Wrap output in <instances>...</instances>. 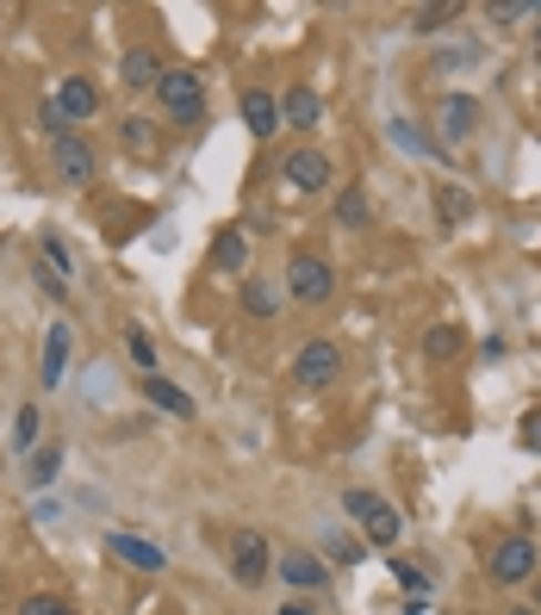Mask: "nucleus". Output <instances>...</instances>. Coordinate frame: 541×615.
Instances as JSON below:
<instances>
[{
	"label": "nucleus",
	"instance_id": "nucleus-28",
	"mask_svg": "<svg viewBox=\"0 0 541 615\" xmlns=\"http://www.w3.org/2000/svg\"><path fill=\"white\" fill-rule=\"evenodd\" d=\"M535 13H541V0H492V7H486L492 25H523V19H535Z\"/></svg>",
	"mask_w": 541,
	"mask_h": 615
},
{
	"label": "nucleus",
	"instance_id": "nucleus-15",
	"mask_svg": "<svg viewBox=\"0 0 541 615\" xmlns=\"http://www.w3.org/2000/svg\"><path fill=\"white\" fill-rule=\"evenodd\" d=\"M324 119V100H318V88H287L280 94V125H299V131H312Z\"/></svg>",
	"mask_w": 541,
	"mask_h": 615
},
{
	"label": "nucleus",
	"instance_id": "nucleus-14",
	"mask_svg": "<svg viewBox=\"0 0 541 615\" xmlns=\"http://www.w3.org/2000/svg\"><path fill=\"white\" fill-rule=\"evenodd\" d=\"M119 81H125V88H156V81H162V57L150 44H131L125 57H119Z\"/></svg>",
	"mask_w": 541,
	"mask_h": 615
},
{
	"label": "nucleus",
	"instance_id": "nucleus-17",
	"mask_svg": "<svg viewBox=\"0 0 541 615\" xmlns=\"http://www.w3.org/2000/svg\"><path fill=\"white\" fill-rule=\"evenodd\" d=\"M467 348V324H430V330H423V361H455V355H461Z\"/></svg>",
	"mask_w": 541,
	"mask_h": 615
},
{
	"label": "nucleus",
	"instance_id": "nucleus-16",
	"mask_svg": "<svg viewBox=\"0 0 541 615\" xmlns=\"http://www.w3.org/2000/svg\"><path fill=\"white\" fill-rule=\"evenodd\" d=\"M212 268L218 274H249V237H243L237 224L212 237Z\"/></svg>",
	"mask_w": 541,
	"mask_h": 615
},
{
	"label": "nucleus",
	"instance_id": "nucleus-13",
	"mask_svg": "<svg viewBox=\"0 0 541 615\" xmlns=\"http://www.w3.org/2000/svg\"><path fill=\"white\" fill-rule=\"evenodd\" d=\"M243 125H249V137L268 143L274 131H280V100H274L268 88H249V94H243Z\"/></svg>",
	"mask_w": 541,
	"mask_h": 615
},
{
	"label": "nucleus",
	"instance_id": "nucleus-36",
	"mask_svg": "<svg viewBox=\"0 0 541 615\" xmlns=\"http://www.w3.org/2000/svg\"><path fill=\"white\" fill-rule=\"evenodd\" d=\"M517 442H523L529 454H541V404L523 410V423H517Z\"/></svg>",
	"mask_w": 541,
	"mask_h": 615
},
{
	"label": "nucleus",
	"instance_id": "nucleus-24",
	"mask_svg": "<svg viewBox=\"0 0 541 615\" xmlns=\"http://www.w3.org/2000/svg\"><path fill=\"white\" fill-rule=\"evenodd\" d=\"M119 143H125V156H156V125L150 119H119Z\"/></svg>",
	"mask_w": 541,
	"mask_h": 615
},
{
	"label": "nucleus",
	"instance_id": "nucleus-4",
	"mask_svg": "<svg viewBox=\"0 0 541 615\" xmlns=\"http://www.w3.org/2000/svg\"><path fill=\"white\" fill-rule=\"evenodd\" d=\"M231 578H237L243 591L274 578V553H268V541H262V529H237V535H231Z\"/></svg>",
	"mask_w": 541,
	"mask_h": 615
},
{
	"label": "nucleus",
	"instance_id": "nucleus-27",
	"mask_svg": "<svg viewBox=\"0 0 541 615\" xmlns=\"http://www.w3.org/2000/svg\"><path fill=\"white\" fill-rule=\"evenodd\" d=\"M386 572L398 578V591H411V597H430V572H423V566H411V560H398V553H392V560H386Z\"/></svg>",
	"mask_w": 541,
	"mask_h": 615
},
{
	"label": "nucleus",
	"instance_id": "nucleus-40",
	"mask_svg": "<svg viewBox=\"0 0 541 615\" xmlns=\"http://www.w3.org/2000/svg\"><path fill=\"white\" fill-rule=\"evenodd\" d=\"M535 19H541V13H535ZM535 38H541V25H535Z\"/></svg>",
	"mask_w": 541,
	"mask_h": 615
},
{
	"label": "nucleus",
	"instance_id": "nucleus-31",
	"mask_svg": "<svg viewBox=\"0 0 541 615\" xmlns=\"http://www.w3.org/2000/svg\"><path fill=\"white\" fill-rule=\"evenodd\" d=\"M38 262H44V268L57 274V280H63V274H75V255H69V243H63V237H44V243H38Z\"/></svg>",
	"mask_w": 541,
	"mask_h": 615
},
{
	"label": "nucleus",
	"instance_id": "nucleus-33",
	"mask_svg": "<svg viewBox=\"0 0 541 615\" xmlns=\"http://www.w3.org/2000/svg\"><path fill=\"white\" fill-rule=\"evenodd\" d=\"M38 131H44L50 143L69 137V119H63V106H57V100H44V106H38Z\"/></svg>",
	"mask_w": 541,
	"mask_h": 615
},
{
	"label": "nucleus",
	"instance_id": "nucleus-25",
	"mask_svg": "<svg viewBox=\"0 0 541 615\" xmlns=\"http://www.w3.org/2000/svg\"><path fill=\"white\" fill-rule=\"evenodd\" d=\"M119 330H125V355H131V361H137V373H156V342H150V330H144V324H119Z\"/></svg>",
	"mask_w": 541,
	"mask_h": 615
},
{
	"label": "nucleus",
	"instance_id": "nucleus-18",
	"mask_svg": "<svg viewBox=\"0 0 541 615\" xmlns=\"http://www.w3.org/2000/svg\"><path fill=\"white\" fill-rule=\"evenodd\" d=\"M137 392L150 398L156 410H169V417H193V398L181 392L175 379H162V373H150V379H137Z\"/></svg>",
	"mask_w": 541,
	"mask_h": 615
},
{
	"label": "nucleus",
	"instance_id": "nucleus-12",
	"mask_svg": "<svg viewBox=\"0 0 541 615\" xmlns=\"http://www.w3.org/2000/svg\"><path fill=\"white\" fill-rule=\"evenodd\" d=\"M57 106H63L69 125H81V119H94L100 112V88L88 75H63V88H57Z\"/></svg>",
	"mask_w": 541,
	"mask_h": 615
},
{
	"label": "nucleus",
	"instance_id": "nucleus-3",
	"mask_svg": "<svg viewBox=\"0 0 541 615\" xmlns=\"http://www.w3.org/2000/svg\"><path fill=\"white\" fill-rule=\"evenodd\" d=\"M287 299L293 305H330L336 299V268L324 262V255H293L287 262Z\"/></svg>",
	"mask_w": 541,
	"mask_h": 615
},
{
	"label": "nucleus",
	"instance_id": "nucleus-19",
	"mask_svg": "<svg viewBox=\"0 0 541 615\" xmlns=\"http://www.w3.org/2000/svg\"><path fill=\"white\" fill-rule=\"evenodd\" d=\"M243 311L268 324V317L280 311V286H274L268 274H249V280H243Z\"/></svg>",
	"mask_w": 541,
	"mask_h": 615
},
{
	"label": "nucleus",
	"instance_id": "nucleus-22",
	"mask_svg": "<svg viewBox=\"0 0 541 615\" xmlns=\"http://www.w3.org/2000/svg\"><path fill=\"white\" fill-rule=\"evenodd\" d=\"M57 473H63V442H44V448H32V467H25V491H44Z\"/></svg>",
	"mask_w": 541,
	"mask_h": 615
},
{
	"label": "nucleus",
	"instance_id": "nucleus-2",
	"mask_svg": "<svg viewBox=\"0 0 541 615\" xmlns=\"http://www.w3.org/2000/svg\"><path fill=\"white\" fill-rule=\"evenodd\" d=\"M541 572V547L529 535H504L492 553H486V578L504 584V591H523V584H535Z\"/></svg>",
	"mask_w": 541,
	"mask_h": 615
},
{
	"label": "nucleus",
	"instance_id": "nucleus-20",
	"mask_svg": "<svg viewBox=\"0 0 541 615\" xmlns=\"http://www.w3.org/2000/svg\"><path fill=\"white\" fill-rule=\"evenodd\" d=\"M473 212H479V205H473V193H467V187H455V181L436 187V218H442V224H467Z\"/></svg>",
	"mask_w": 541,
	"mask_h": 615
},
{
	"label": "nucleus",
	"instance_id": "nucleus-6",
	"mask_svg": "<svg viewBox=\"0 0 541 615\" xmlns=\"http://www.w3.org/2000/svg\"><path fill=\"white\" fill-rule=\"evenodd\" d=\"M336 373H343V348H336L330 336H318V342H305L299 355H293V386H299V392H324Z\"/></svg>",
	"mask_w": 541,
	"mask_h": 615
},
{
	"label": "nucleus",
	"instance_id": "nucleus-30",
	"mask_svg": "<svg viewBox=\"0 0 541 615\" xmlns=\"http://www.w3.org/2000/svg\"><path fill=\"white\" fill-rule=\"evenodd\" d=\"M38 429H44L38 404H19V417H13V448H19V454H32V448H38Z\"/></svg>",
	"mask_w": 541,
	"mask_h": 615
},
{
	"label": "nucleus",
	"instance_id": "nucleus-32",
	"mask_svg": "<svg viewBox=\"0 0 541 615\" xmlns=\"http://www.w3.org/2000/svg\"><path fill=\"white\" fill-rule=\"evenodd\" d=\"M380 504H386V498H380V491H367V485H349V491H343V510H349L355 522H367Z\"/></svg>",
	"mask_w": 541,
	"mask_h": 615
},
{
	"label": "nucleus",
	"instance_id": "nucleus-34",
	"mask_svg": "<svg viewBox=\"0 0 541 615\" xmlns=\"http://www.w3.org/2000/svg\"><path fill=\"white\" fill-rule=\"evenodd\" d=\"M336 560V566H355V560H361L367 553V541H355V535H330V547H324Z\"/></svg>",
	"mask_w": 541,
	"mask_h": 615
},
{
	"label": "nucleus",
	"instance_id": "nucleus-7",
	"mask_svg": "<svg viewBox=\"0 0 541 615\" xmlns=\"http://www.w3.org/2000/svg\"><path fill=\"white\" fill-rule=\"evenodd\" d=\"M274 578H287L293 597H318L330 566H324V553H312V547H287V553H274Z\"/></svg>",
	"mask_w": 541,
	"mask_h": 615
},
{
	"label": "nucleus",
	"instance_id": "nucleus-5",
	"mask_svg": "<svg viewBox=\"0 0 541 615\" xmlns=\"http://www.w3.org/2000/svg\"><path fill=\"white\" fill-rule=\"evenodd\" d=\"M50 168H57V181H63V187H94V181H100V156H94V143L75 137V131L50 143Z\"/></svg>",
	"mask_w": 541,
	"mask_h": 615
},
{
	"label": "nucleus",
	"instance_id": "nucleus-11",
	"mask_svg": "<svg viewBox=\"0 0 541 615\" xmlns=\"http://www.w3.org/2000/svg\"><path fill=\"white\" fill-rule=\"evenodd\" d=\"M69 348H75V330L69 324H50V336H44V361H38V379H44L50 392L69 379Z\"/></svg>",
	"mask_w": 541,
	"mask_h": 615
},
{
	"label": "nucleus",
	"instance_id": "nucleus-10",
	"mask_svg": "<svg viewBox=\"0 0 541 615\" xmlns=\"http://www.w3.org/2000/svg\"><path fill=\"white\" fill-rule=\"evenodd\" d=\"M436 131H442V150H448V143H467V137L479 131V100H473V94H442Z\"/></svg>",
	"mask_w": 541,
	"mask_h": 615
},
{
	"label": "nucleus",
	"instance_id": "nucleus-23",
	"mask_svg": "<svg viewBox=\"0 0 541 615\" xmlns=\"http://www.w3.org/2000/svg\"><path fill=\"white\" fill-rule=\"evenodd\" d=\"M361 535H367V547H392V541L405 535V516H398L392 504H380V510H374V516L361 522Z\"/></svg>",
	"mask_w": 541,
	"mask_h": 615
},
{
	"label": "nucleus",
	"instance_id": "nucleus-9",
	"mask_svg": "<svg viewBox=\"0 0 541 615\" xmlns=\"http://www.w3.org/2000/svg\"><path fill=\"white\" fill-rule=\"evenodd\" d=\"M106 553L112 560H125L131 572H169V553L144 535H125V529H106Z\"/></svg>",
	"mask_w": 541,
	"mask_h": 615
},
{
	"label": "nucleus",
	"instance_id": "nucleus-37",
	"mask_svg": "<svg viewBox=\"0 0 541 615\" xmlns=\"http://www.w3.org/2000/svg\"><path fill=\"white\" fill-rule=\"evenodd\" d=\"M280 615H318V603H312V597H287V603H280Z\"/></svg>",
	"mask_w": 541,
	"mask_h": 615
},
{
	"label": "nucleus",
	"instance_id": "nucleus-26",
	"mask_svg": "<svg viewBox=\"0 0 541 615\" xmlns=\"http://www.w3.org/2000/svg\"><path fill=\"white\" fill-rule=\"evenodd\" d=\"M455 19H461V7H455V0H448V7H417V13H411V32H417V38H436V32H448Z\"/></svg>",
	"mask_w": 541,
	"mask_h": 615
},
{
	"label": "nucleus",
	"instance_id": "nucleus-8",
	"mask_svg": "<svg viewBox=\"0 0 541 615\" xmlns=\"http://www.w3.org/2000/svg\"><path fill=\"white\" fill-rule=\"evenodd\" d=\"M330 156L324 150H293V156H280V181H287L299 199H312V193H330Z\"/></svg>",
	"mask_w": 541,
	"mask_h": 615
},
{
	"label": "nucleus",
	"instance_id": "nucleus-39",
	"mask_svg": "<svg viewBox=\"0 0 541 615\" xmlns=\"http://www.w3.org/2000/svg\"><path fill=\"white\" fill-rule=\"evenodd\" d=\"M529 609H541V572H535V603H529Z\"/></svg>",
	"mask_w": 541,
	"mask_h": 615
},
{
	"label": "nucleus",
	"instance_id": "nucleus-29",
	"mask_svg": "<svg viewBox=\"0 0 541 615\" xmlns=\"http://www.w3.org/2000/svg\"><path fill=\"white\" fill-rule=\"evenodd\" d=\"M392 143H398V150H411V156H436V150H442V143L423 137V131H417L411 119H392Z\"/></svg>",
	"mask_w": 541,
	"mask_h": 615
},
{
	"label": "nucleus",
	"instance_id": "nucleus-35",
	"mask_svg": "<svg viewBox=\"0 0 541 615\" xmlns=\"http://www.w3.org/2000/svg\"><path fill=\"white\" fill-rule=\"evenodd\" d=\"M19 615H75L63 597H50V591H38V597H25L19 603Z\"/></svg>",
	"mask_w": 541,
	"mask_h": 615
},
{
	"label": "nucleus",
	"instance_id": "nucleus-38",
	"mask_svg": "<svg viewBox=\"0 0 541 615\" xmlns=\"http://www.w3.org/2000/svg\"><path fill=\"white\" fill-rule=\"evenodd\" d=\"M504 615H541V609H529V603H510V609Z\"/></svg>",
	"mask_w": 541,
	"mask_h": 615
},
{
	"label": "nucleus",
	"instance_id": "nucleus-21",
	"mask_svg": "<svg viewBox=\"0 0 541 615\" xmlns=\"http://www.w3.org/2000/svg\"><path fill=\"white\" fill-rule=\"evenodd\" d=\"M336 224H343V230H367V224H374L367 187H343V193H336Z\"/></svg>",
	"mask_w": 541,
	"mask_h": 615
},
{
	"label": "nucleus",
	"instance_id": "nucleus-1",
	"mask_svg": "<svg viewBox=\"0 0 541 615\" xmlns=\"http://www.w3.org/2000/svg\"><path fill=\"white\" fill-rule=\"evenodd\" d=\"M156 100H162V112L175 119V125H206V81H200V69H162V81H156Z\"/></svg>",
	"mask_w": 541,
	"mask_h": 615
}]
</instances>
